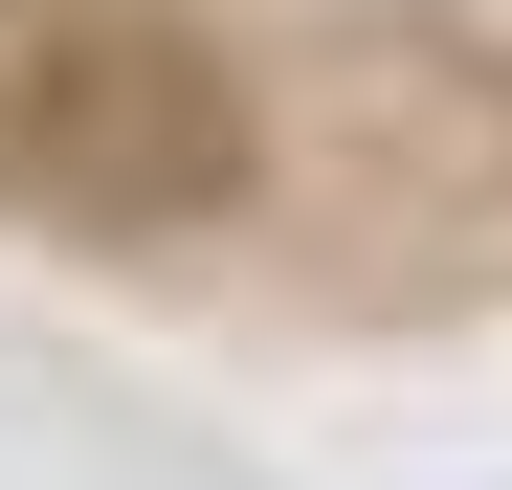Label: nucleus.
<instances>
[{"label": "nucleus", "instance_id": "obj_1", "mask_svg": "<svg viewBox=\"0 0 512 490\" xmlns=\"http://www.w3.org/2000/svg\"><path fill=\"white\" fill-rule=\"evenodd\" d=\"M23 156H45L90 223H201L245 134H223V67H201V45H67V90L23 112Z\"/></svg>", "mask_w": 512, "mask_h": 490}]
</instances>
